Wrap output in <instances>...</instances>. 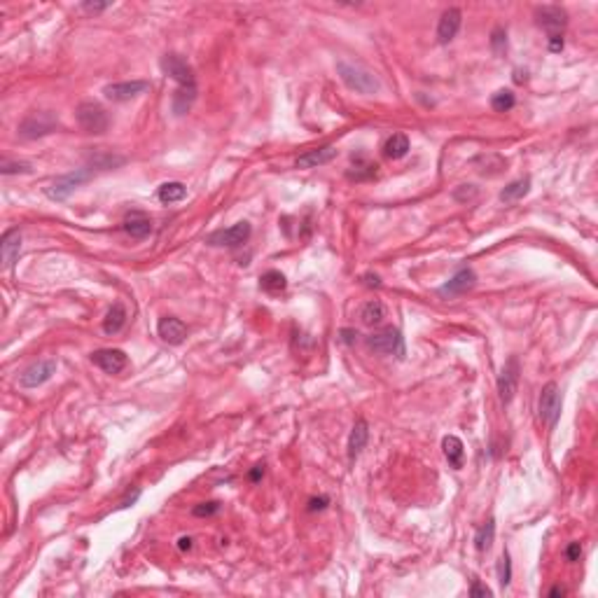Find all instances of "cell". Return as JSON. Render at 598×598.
<instances>
[{"label": "cell", "mask_w": 598, "mask_h": 598, "mask_svg": "<svg viewBox=\"0 0 598 598\" xmlns=\"http://www.w3.org/2000/svg\"><path fill=\"white\" fill-rule=\"evenodd\" d=\"M337 73L341 77V82L346 84L351 91L362 96H372L381 89L379 77L369 71L367 66L358 64V61H349V59H339L337 61Z\"/></svg>", "instance_id": "cell-1"}, {"label": "cell", "mask_w": 598, "mask_h": 598, "mask_svg": "<svg viewBox=\"0 0 598 598\" xmlns=\"http://www.w3.org/2000/svg\"><path fill=\"white\" fill-rule=\"evenodd\" d=\"M75 119L79 129L91 136L105 134L108 127H110V117H108L105 108L96 103V101H82V103L75 108Z\"/></svg>", "instance_id": "cell-2"}, {"label": "cell", "mask_w": 598, "mask_h": 598, "mask_svg": "<svg viewBox=\"0 0 598 598\" xmlns=\"http://www.w3.org/2000/svg\"><path fill=\"white\" fill-rule=\"evenodd\" d=\"M59 129V117L49 110H36L31 115H26L19 124V136L21 138H42V136H49Z\"/></svg>", "instance_id": "cell-3"}, {"label": "cell", "mask_w": 598, "mask_h": 598, "mask_svg": "<svg viewBox=\"0 0 598 598\" xmlns=\"http://www.w3.org/2000/svg\"><path fill=\"white\" fill-rule=\"evenodd\" d=\"M369 351L379 353V356H395V358H404V339L400 334V329H393V327H386L381 332H374L364 339Z\"/></svg>", "instance_id": "cell-4"}, {"label": "cell", "mask_w": 598, "mask_h": 598, "mask_svg": "<svg viewBox=\"0 0 598 598\" xmlns=\"http://www.w3.org/2000/svg\"><path fill=\"white\" fill-rule=\"evenodd\" d=\"M89 178H91V169H75L71 171V173L56 178L52 185L45 187V197L52 199V201H66V199L71 197L79 185H84Z\"/></svg>", "instance_id": "cell-5"}, {"label": "cell", "mask_w": 598, "mask_h": 598, "mask_svg": "<svg viewBox=\"0 0 598 598\" xmlns=\"http://www.w3.org/2000/svg\"><path fill=\"white\" fill-rule=\"evenodd\" d=\"M519 379H521L519 358L512 356V358H508V362H505L503 372H500V377H498V397L503 404H510L512 400H514L516 388H519Z\"/></svg>", "instance_id": "cell-6"}, {"label": "cell", "mask_w": 598, "mask_h": 598, "mask_svg": "<svg viewBox=\"0 0 598 598\" xmlns=\"http://www.w3.org/2000/svg\"><path fill=\"white\" fill-rule=\"evenodd\" d=\"M538 409H540V419L545 421L549 428H554L561 419V390L554 381L545 386L543 393H540V402H538Z\"/></svg>", "instance_id": "cell-7"}, {"label": "cell", "mask_w": 598, "mask_h": 598, "mask_svg": "<svg viewBox=\"0 0 598 598\" xmlns=\"http://www.w3.org/2000/svg\"><path fill=\"white\" fill-rule=\"evenodd\" d=\"M250 225L246 220L243 222H236V225L227 227V229H218L213 234L206 236V243L208 246H225V248H238L250 238Z\"/></svg>", "instance_id": "cell-8"}, {"label": "cell", "mask_w": 598, "mask_h": 598, "mask_svg": "<svg viewBox=\"0 0 598 598\" xmlns=\"http://www.w3.org/2000/svg\"><path fill=\"white\" fill-rule=\"evenodd\" d=\"M56 374V360L54 358H45V360H38L21 372L19 377V386L21 388H40L42 384H47Z\"/></svg>", "instance_id": "cell-9"}, {"label": "cell", "mask_w": 598, "mask_h": 598, "mask_svg": "<svg viewBox=\"0 0 598 598\" xmlns=\"http://www.w3.org/2000/svg\"><path fill=\"white\" fill-rule=\"evenodd\" d=\"M535 21L549 33V38L561 36V31L568 24V12L559 5H543V8H535Z\"/></svg>", "instance_id": "cell-10"}, {"label": "cell", "mask_w": 598, "mask_h": 598, "mask_svg": "<svg viewBox=\"0 0 598 598\" xmlns=\"http://www.w3.org/2000/svg\"><path fill=\"white\" fill-rule=\"evenodd\" d=\"M147 89H150V82H147V79H129V82L105 84L103 94H105V99L115 101V103H124V101H131V99H136V96L145 94Z\"/></svg>", "instance_id": "cell-11"}, {"label": "cell", "mask_w": 598, "mask_h": 598, "mask_svg": "<svg viewBox=\"0 0 598 598\" xmlns=\"http://www.w3.org/2000/svg\"><path fill=\"white\" fill-rule=\"evenodd\" d=\"M159 66H162V71L166 73L169 77H173L175 82L180 84V87L195 84V71H192V66L187 64V61L182 59L180 54H166V56H162Z\"/></svg>", "instance_id": "cell-12"}, {"label": "cell", "mask_w": 598, "mask_h": 598, "mask_svg": "<svg viewBox=\"0 0 598 598\" xmlns=\"http://www.w3.org/2000/svg\"><path fill=\"white\" fill-rule=\"evenodd\" d=\"M91 362H94L99 369H103L105 374H119L127 369L129 358H127V353L119 351V349H101V351L91 353Z\"/></svg>", "instance_id": "cell-13"}, {"label": "cell", "mask_w": 598, "mask_h": 598, "mask_svg": "<svg viewBox=\"0 0 598 598\" xmlns=\"http://www.w3.org/2000/svg\"><path fill=\"white\" fill-rule=\"evenodd\" d=\"M460 24H463V12H460L458 8L444 10V14L440 16V24H437V42L440 45L451 42V40L458 36Z\"/></svg>", "instance_id": "cell-14"}, {"label": "cell", "mask_w": 598, "mask_h": 598, "mask_svg": "<svg viewBox=\"0 0 598 598\" xmlns=\"http://www.w3.org/2000/svg\"><path fill=\"white\" fill-rule=\"evenodd\" d=\"M477 283V273L472 269H460L456 271L451 278H449L447 283L440 288V295L442 297H456V295H463L468 292V290L475 288Z\"/></svg>", "instance_id": "cell-15"}, {"label": "cell", "mask_w": 598, "mask_h": 598, "mask_svg": "<svg viewBox=\"0 0 598 598\" xmlns=\"http://www.w3.org/2000/svg\"><path fill=\"white\" fill-rule=\"evenodd\" d=\"M127 164V157L124 155H117V152H110V150H91L87 152V169L91 171H115V169H122Z\"/></svg>", "instance_id": "cell-16"}, {"label": "cell", "mask_w": 598, "mask_h": 598, "mask_svg": "<svg viewBox=\"0 0 598 598\" xmlns=\"http://www.w3.org/2000/svg\"><path fill=\"white\" fill-rule=\"evenodd\" d=\"M21 255V234L19 229H8L0 238V258L5 269H12Z\"/></svg>", "instance_id": "cell-17"}, {"label": "cell", "mask_w": 598, "mask_h": 598, "mask_svg": "<svg viewBox=\"0 0 598 598\" xmlns=\"http://www.w3.org/2000/svg\"><path fill=\"white\" fill-rule=\"evenodd\" d=\"M157 334L162 337L166 344L171 346H178L185 341L187 337V325L180 321V318H173V316H166L157 323Z\"/></svg>", "instance_id": "cell-18"}, {"label": "cell", "mask_w": 598, "mask_h": 598, "mask_svg": "<svg viewBox=\"0 0 598 598\" xmlns=\"http://www.w3.org/2000/svg\"><path fill=\"white\" fill-rule=\"evenodd\" d=\"M334 157H337V147L334 145L316 147V150H309V152H304V155H299L297 162H295V166L297 169H316V166H323V164H329Z\"/></svg>", "instance_id": "cell-19"}, {"label": "cell", "mask_w": 598, "mask_h": 598, "mask_svg": "<svg viewBox=\"0 0 598 598\" xmlns=\"http://www.w3.org/2000/svg\"><path fill=\"white\" fill-rule=\"evenodd\" d=\"M197 84H187V87H178L173 91V96H171V110H173V115H187V112L192 110V105H195L197 101Z\"/></svg>", "instance_id": "cell-20"}, {"label": "cell", "mask_w": 598, "mask_h": 598, "mask_svg": "<svg viewBox=\"0 0 598 598\" xmlns=\"http://www.w3.org/2000/svg\"><path fill=\"white\" fill-rule=\"evenodd\" d=\"M367 440H369L367 421L358 419L356 425L351 428V435H349V460H351V463L364 451V447H367Z\"/></svg>", "instance_id": "cell-21"}, {"label": "cell", "mask_w": 598, "mask_h": 598, "mask_svg": "<svg viewBox=\"0 0 598 598\" xmlns=\"http://www.w3.org/2000/svg\"><path fill=\"white\" fill-rule=\"evenodd\" d=\"M124 325H127V309H124L122 301H115L103 318V332L108 334V337H112V334L122 332Z\"/></svg>", "instance_id": "cell-22"}, {"label": "cell", "mask_w": 598, "mask_h": 598, "mask_svg": "<svg viewBox=\"0 0 598 598\" xmlns=\"http://www.w3.org/2000/svg\"><path fill=\"white\" fill-rule=\"evenodd\" d=\"M124 232L131 238H147L152 234V220L143 213H131L127 220H124Z\"/></svg>", "instance_id": "cell-23"}, {"label": "cell", "mask_w": 598, "mask_h": 598, "mask_svg": "<svg viewBox=\"0 0 598 598\" xmlns=\"http://www.w3.org/2000/svg\"><path fill=\"white\" fill-rule=\"evenodd\" d=\"M442 449H444V456H447L449 465L456 470L463 468V460H465V447L463 442L458 440L456 435H447L442 440Z\"/></svg>", "instance_id": "cell-24"}, {"label": "cell", "mask_w": 598, "mask_h": 598, "mask_svg": "<svg viewBox=\"0 0 598 598\" xmlns=\"http://www.w3.org/2000/svg\"><path fill=\"white\" fill-rule=\"evenodd\" d=\"M360 321L364 325L374 327V325H381L386 321V306L381 299H369L367 304L360 309Z\"/></svg>", "instance_id": "cell-25"}, {"label": "cell", "mask_w": 598, "mask_h": 598, "mask_svg": "<svg viewBox=\"0 0 598 598\" xmlns=\"http://www.w3.org/2000/svg\"><path fill=\"white\" fill-rule=\"evenodd\" d=\"M377 164H372V162H367V159L364 157H356L353 155V166L349 169V178L351 180H358V182H362V180H372L374 175H377Z\"/></svg>", "instance_id": "cell-26"}, {"label": "cell", "mask_w": 598, "mask_h": 598, "mask_svg": "<svg viewBox=\"0 0 598 598\" xmlns=\"http://www.w3.org/2000/svg\"><path fill=\"white\" fill-rule=\"evenodd\" d=\"M260 288L264 290L266 295H281L283 290L288 288V281H286V276H283L281 271L269 269V271H264L260 276Z\"/></svg>", "instance_id": "cell-27"}, {"label": "cell", "mask_w": 598, "mask_h": 598, "mask_svg": "<svg viewBox=\"0 0 598 598\" xmlns=\"http://www.w3.org/2000/svg\"><path fill=\"white\" fill-rule=\"evenodd\" d=\"M187 197V187L182 185V182H178V180H173V182H164L162 187H159V192H157V199L162 203H178V201H182V199Z\"/></svg>", "instance_id": "cell-28"}, {"label": "cell", "mask_w": 598, "mask_h": 598, "mask_svg": "<svg viewBox=\"0 0 598 598\" xmlns=\"http://www.w3.org/2000/svg\"><path fill=\"white\" fill-rule=\"evenodd\" d=\"M531 192V178H519L514 182H510L503 192H500V201L503 203H512V201H519Z\"/></svg>", "instance_id": "cell-29"}, {"label": "cell", "mask_w": 598, "mask_h": 598, "mask_svg": "<svg viewBox=\"0 0 598 598\" xmlns=\"http://www.w3.org/2000/svg\"><path fill=\"white\" fill-rule=\"evenodd\" d=\"M409 152V138L404 134H393L384 145V155L388 159H402Z\"/></svg>", "instance_id": "cell-30"}, {"label": "cell", "mask_w": 598, "mask_h": 598, "mask_svg": "<svg viewBox=\"0 0 598 598\" xmlns=\"http://www.w3.org/2000/svg\"><path fill=\"white\" fill-rule=\"evenodd\" d=\"M493 538H495V521L488 519L484 526H479V531H477V535H475L477 551H488V549H491Z\"/></svg>", "instance_id": "cell-31"}, {"label": "cell", "mask_w": 598, "mask_h": 598, "mask_svg": "<svg viewBox=\"0 0 598 598\" xmlns=\"http://www.w3.org/2000/svg\"><path fill=\"white\" fill-rule=\"evenodd\" d=\"M514 103H516V99L510 89H498L491 96V108L495 112H510L512 108H514Z\"/></svg>", "instance_id": "cell-32"}, {"label": "cell", "mask_w": 598, "mask_h": 598, "mask_svg": "<svg viewBox=\"0 0 598 598\" xmlns=\"http://www.w3.org/2000/svg\"><path fill=\"white\" fill-rule=\"evenodd\" d=\"M498 582L503 589L505 586H510V582H512V561H510L508 551H503L498 559Z\"/></svg>", "instance_id": "cell-33"}, {"label": "cell", "mask_w": 598, "mask_h": 598, "mask_svg": "<svg viewBox=\"0 0 598 598\" xmlns=\"http://www.w3.org/2000/svg\"><path fill=\"white\" fill-rule=\"evenodd\" d=\"M33 166L28 162H10V159H3L0 164V173L3 175H14V173H31Z\"/></svg>", "instance_id": "cell-34"}, {"label": "cell", "mask_w": 598, "mask_h": 598, "mask_svg": "<svg viewBox=\"0 0 598 598\" xmlns=\"http://www.w3.org/2000/svg\"><path fill=\"white\" fill-rule=\"evenodd\" d=\"M491 47L495 54H503L508 49V33H505V28H495L491 33Z\"/></svg>", "instance_id": "cell-35"}, {"label": "cell", "mask_w": 598, "mask_h": 598, "mask_svg": "<svg viewBox=\"0 0 598 598\" xmlns=\"http://www.w3.org/2000/svg\"><path fill=\"white\" fill-rule=\"evenodd\" d=\"M475 197H477V187L475 185H460V187H456V190H453V199H456V201H460V203L472 201Z\"/></svg>", "instance_id": "cell-36"}, {"label": "cell", "mask_w": 598, "mask_h": 598, "mask_svg": "<svg viewBox=\"0 0 598 598\" xmlns=\"http://www.w3.org/2000/svg\"><path fill=\"white\" fill-rule=\"evenodd\" d=\"M218 512H220V503H201L192 510V514L195 516H213V514H218Z\"/></svg>", "instance_id": "cell-37"}, {"label": "cell", "mask_w": 598, "mask_h": 598, "mask_svg": "<svg viewBox=\"0 0 598 598\" xmlns=\"http://www.w3.org/2000/svg\"><path fill=\"white\" fill-rule=\"evenodd\" d=\"M470 596L472 598H488V596H493V591L488 589V586H484L479 580H475L472 586H470Z\"/></svg>", "instance_id": "cell-38"}, {"label": "cell", "mask_w": 598, "mask_h": 598, "mask_svg": "<svg viewBox=\"0 0 598 598\" xmlns=\"http://www.w3.org/2000/svg\"><path fill=\"white\" fill-rule=\"evenodd\" d=\"M79 8L89 14H101V12H105L108 8H112V3H82Z\"/></svg>", "instance_id": "cell-39"}, {"label": "cell", "mask_w": 598, "mask_h": 598, "mask_svg": "<svg viewBox=\"0 0 598 598\" xmlns=\"http://www.w3.org/2000/svg\"><path fill=\"white\" fill-rule=\"evenodd\" d=\"M580 556H582V545H580V543H571L566 547V559L571 563L580 561Z\"/></svg>", "instance_id": "cell-40"}, {"label": "cell", "mask_w": 598, "mask_h": 598, "mask_svg": "<svg viewBox=\"0 0 598 598\" xmlns=\"http://www.w3.org/2000/svg\"><path fill=\"white\" fill-rule=\"evenodd\" d=\"M364 286H369V288H381V278L377 276V273H364Z\"/></svg>", "instance_id": "cell-41"}, {"label": "cell", "mask_w": 598, "mask_h": 598, "mask_svg": "<svg viewBox=\"0 0 598 598\" xmlns=\"http://www.w3.org/2000/svg\"><path fill=\"white\" fill-rule=\"evenodd\" d=\"M549 49H551V52H561V49H563V36H551L549 38Z\"/></svg>", "instance_id": "cell-42"}, {"label": "cell", "mask_w": 598, "mask_h": 598, "mask_svg": "<svg viewBox=\"0 0 598 598\" xmlns=\"http://www.w3.org/2000/svg\"><path fill=\"white\" fill-rule=\"evenodd\" d=\"M325 505H327V498H313L311 503H309V510H311V512H316V510H325Z\"/></svg>", "instance_id": "cell-43"}, {"label": "cell", "mask_w": 598, "mask_h": 598, "mask_svg": "<svg viewBox=\"0 0 598 598\" xmlns=\"http://www.w3.org/2000/svg\"><path fill=\"white\" fill-rule=\"evenodd\" d=\"M358 337V332H353V329H341V339L346 341V344H353Z\"/></svg>", "instance_id": "cell-44"}, {"label": "cell", "mask_w": 598, "mask_h": 598, "mask_svg": "<svg viewBox=\"0 0 598 598\" xmlns=\"http://www.w3.org/2000/svg\"><path fill=\"white\" fill-rule=\"evenodd\" d=\"M549 598H559V596H566V589H563V586H551L549 589V594H547Z\"/></svg>", "instance_id": "cell-45"}, {"label": "cell", "mask_w": 598, "mask_h": 598, "mask_svg": "<svg viewBox=\"0 0 598 598\" xmlns=\"http://www.w3.org/2000/svg\"><path fill=\"white\" fill-rule=\"evenodd\" d=\"M262 475H264V465H255V470L250 472V479H253V482H258Z\"/></svg>", "instance_id": "cell-46"}, {"label": "cell", "mask_w": 598, "mask_h": 598, "mask_svg": "<svg viewBox=\"0 0 598 598\" xmlns=\"http://www.w3.org/2000/svg\"><path fill=\"white\" fill-rule=\"evenodd\" d=\"M178 549H182V551L192 549V538H180L178 540Z\"/></svg>", "instance_id": "cell-47"}]
</instances>
